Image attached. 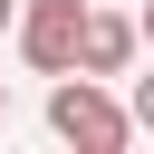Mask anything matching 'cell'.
<instances>
[{
  "instance_id": "3957f363",
  "label": "cell",
  "mask_w": 154,
  "mask_h": 154,
  "mask_svg": "<svg viewBox=\"0 0 154 154\" xmlns=\"http://www.w3.org/2000/svg\"><path fill=\"white\" fill-rule=\"evenodd\" d=\"M135 67V19L125 10H87L77 19V77H125Z\"/></svg>"
},
{
  "instance_id": "6da1fadb",
  "label": "cell",
  "mask_w": 154,
  "mask_h": 154,
  "mask_svg": "<svg viewBox=\"0 0 154 154\" xmlns=\"http://www.w3.org/2000/svg\"><path fill=\"white\" fill-rule=\"evenodd\" d=\"M48 135L77 144V154H125V144H135V116L106 96V77H77V67H67V77L48 87Z\"/></svg>"
},
{
  "instance_id": "7a4b0ae2",
  "label": "cell",
  "mask_w": 154,
  "mask_h": 154,
  "mask_svg": "<svg viewBox=\"0 0 154 154\" xmlns=\"http://www.w3.org/2000/svg\"><path fill=\"white\" fill-rule=\"evenodd\" d=\"M77 19H87V0H19V10H10L19 58H29L38 77H67V67H77Z\"/></svg>"
},
{
  "instance_id": "277c9868",
  "label": "cell",
  "mask_w": 154,
  "mask_h": 154,
  "mask_svg": "<svg viewBox=\"0 0 154 154\" xmlns=\"http://www.w3.org/2000/svg\"><path fill=\"white\" fill-rule=\"evenodd\" d=\"M10 10H19V0H0V29H10Z\"/></svg>"
},
{
  "instance_id": "5b68a950",
  "label": "cell",
  "mask_w": 154,
  "mask_h": 154,
  "mask_svg": "<svg viewBox=\"0 0 154 154\" xmlns=\"http://www.w3.org/2000/svg\"><path fill=\"white\" fill-rule=\"evenodd\" d=\"M0 116H10V77H0Z\"/></svg>"
}]
</instances>
